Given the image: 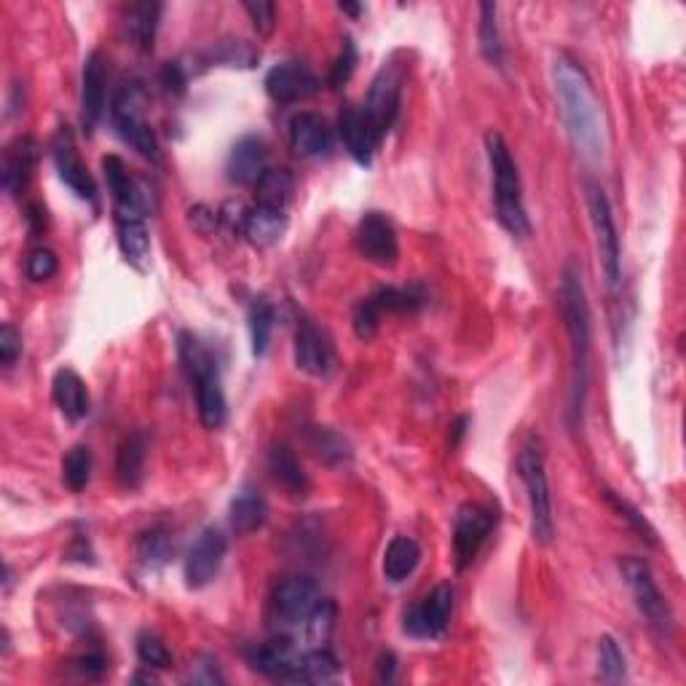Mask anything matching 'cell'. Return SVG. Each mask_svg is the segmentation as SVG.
Returning <instances> with one entry per match:
<instances>
[{
    "mask_svg": "<svg viewBox=\"0 0 686 686\" xmlns=\"http://www.w3.org/2000/svg\"><path fill=\"white\" fill-rule=\"evenodd\" d=\"M188 682L213 686V684H226V676H222L218 663H215L213 657H199L194 665H190Z\"/></svg>",
    "mask_w": 686,
    "mask_h": 686,
    "instance_id": "c3c4849f",
    "label": "cell"
},
{
    "mask_svg": "<svg viewBox=\"0 0 686 686\" xmlns=\"http://www.w3.org/2000/svg\"><path fill=\"white\" fill-rule=\"evenodd\" d=\"M603 497H606V502L611 504V510L617 512V515L622 518V521H625L630 529L635 531V534L641 536V540H646L649 545H657V531H654V525L646 521L644 515H641V510L635 504H630L628 499H622L620 493H614V491H609V488H606L603 491Z\"/></svg>",
    "mask_w": 686,
    "mask_h": 686,
    "instance_id": "60d3db41",
    "label": "cell"
},
{
    "mask_svg": "<svg viewBox=\"0 0 686 686\" xmlns=\"http://www.w3.org/2000/svg\"><path fill=\"white\" fill-rule=\"evenodd\" d=\"M486 156L488 166H491L493 207H497L499 222H502L504 231H510L512 237H529L531 222L523 204L521 175H518V164L512 159L510 145H507L499 132L486 134Z\"/></svg>",
    "mask_w": 686,
    "mask_h": 686,
    "instance_id": "277c9868",
    "label": "cell"
},
{
    "mask_svg": "<svg viewBox=\"0 0 686 686\" xmlns=\"http://www.w3.org/2000/svg\"><path fill=\"white\" fill-rule=\"evenodd\" d=\"M228 553V540L218 525H209L190 545L188 555H185V585L190 590H202L213 582L220 574L222 560Z\"/></svg>",
    "mask_w": 686,
    "mask_h": 686,
    "instance_id": "5bb4252c",
    "label": "cell"
},
{
    "mask_svg": "<svg viewBox=\"0 0 686 686\" xmlns=\"http://www.w3.org/2000/svg\"><path fill=\"white\" fill-rule=\"evenodd\" d=\"M303 652H306V649L295 644L290 635L280 633L276 639L265 641V644L252 646L250 652H247V663H250L252 671L263 673V676L269 678H276V682L298 684Z\"/></svg>",
    "mask_w": 686,
    "mask_h": 686,
    "instance_id": "7c38bea8",
    "label": "cell"
},
{
    "mask_svg": "<svg viewBox=\"0 0 686 686\" xmlns=\"http://www.w3.org/2000/svg\"><path fill=\"white\" fill-rule=\"evenodd\" d=\"M57 269H59V261H57V255L48 250V247H35V250L28 255V263H24V271H28V276L33 282L52 280V276L57 274Z\"/></svg>",
    "mask_w": 686,
    "mask_h": 686,
    "instance_id": "f6af8a7d",
    "label": "cell"
},
{
    "mask_svg": "<svg viewBox=\"0 0 686 686\" xmlns=\"http://www.w3.org/2000/svg\"><path fill=\"white\" fill-rule=\"evenodd\" d=\"M269 170V145L258 134H247V138L237 140L231 148L226 162V177L233 185H252L261 181Z\"/></svg>",
    "mask_w": 686,
    "mask_h": 686,
    "instance_id": "ffe728a7",
    "label": "cell"
},
{
    "mask_svg": "<svg viewBox=\"0 0 686 686\" xmlns=\"http://www.w3.org/2000/svg\"><path fill=\"white\" fill-rule=\"evenodd\" d=\"M110 121H113L116 134L127 145H132L145 162H162V148H159L156 134L148 127L145 116H142V97L134 86H127V89H121L116 95L113 108H110Z\"/></svg>",
    "mask_w": 686,
    "mask_h": 686,
    "instance_id": "30bf717a",
    "label": "cell"
},
{
    "mask_svg": "<svg viewBox=\"0 0 686 686\" xmlns=\"http://www.w3.org/2000/svg\"><path fill=\"white\" fill-rule=\"evenodd\" d=\"M263 86L276 105H293L317 95L319 78L301 62H280L265 73Z\"/></svg>",
    "mask_w": 686,
    "mask_h": 686,
    "instance_id": "e0dca14e",
    "label": "cell"
},
{
    "mask_svg": "<svg viewBox=\"0 0 686 686\" xmlns=\"http://www.w3.org/2000/svg\"><path fill=\"white\" fill-rule=\"evenodd\" d=\"M105 84H108V73H105L102 54L91 52L84 59L81 73V127L86 134H95L105 116Z\"/></svg>",
    "mask_w": 686,
    "mask_h": 686,
    "instance_id": "7402d4cb",
    "label": "cell"
},
{
    "mask_svg": "<svg viewBox=\"0 0 686 686\" xmlns=\"http://www.w3.org/2000/svg\"><path fill=\"white\" fill-rule=\"evenodd\" d=\"M493 512L483 504H461L459 512L454 518V558H456V571H465L467 566H472V560L478 558L480 547L486 545V540L491 536Z\"/></svg>",
    "mask_w": 686,
    "mask_h": 686,
    "instance_id": "8fae6325",
    "label": "cell"
},
{
    "mask_svg": "<svg viewBox=\"0 0 686 686\" xmlns=\"http://www.w3.org/2000/svg\"><path fill=\"white\" fill-rule=\"evenodd\" d=\"M336 614H338L336 603H333L330 598H323L301 628L303 649H323L327 641H330L333 628H336Z\"/></svg>",
    "mask_w": 686,
    "mask_h": 686,
    "instance_id": "e575fe53",
    "label": "cell"
},
{
    "mask_svg": "<svg viewBox=\"0 0 686 686\" xmlns=\"http://www.w3.org/2000/svg\"><path fill=\"white\" fill-rule=\"evenodd\" d=\"M132 684H156V676H151V673H138V676H132Z\"/></svg>",
    "mask_w": 686,
    "mask_h": 686,
    "instance_id": "11a10c76",
    "label": "cell"
},
{
    "mask_svg": "<svg viewBox=\"0 0 686 686\" xmlns=\"http://www.w3.org/2000/svg\"><path fill=\"white\" fill-rule=\"evenodd\" d=\"M381 317H384V314L379 312V306H375L370 295L357 303L355 314H351V327H355L357 338H360V341H370V338L379 333Z\"/></svg>",
    "mask_w": 686,
    "mask_h": 686,
    "instance_id": "b9f144b4",
    "label": "cell"
},
{
    "mask_svg": "<svg viewBox=\"0 0 686 686\" xmlns=\"http://www.w3.org/2000/svg\"><path fill=\"white\" fill-rule=\"evenodd\" d=\"M20 355H22V333L11 323H6L0 327V362H3V368H14Z\"/></svg>",
    "mask_w": 686,
    "mask_h": 686,
    "instance_id": "7dc6e473",
    "label": "cell"
},
{
    "mask_svg": "<svg viewBox=\"0 0 686 686\" xmlns=\"http://www.w3.org/2000/svg\"><path fill=\"white\" fill-rule=\"evenodd\" d=\"M560 317L568 336V360H571V389H568V416L579 426L590 392V355H592V317L582 284V274L568 263L560 276Z\"/></svg>",
    "mask_w": 686,
    "mask_h": 686,
    "instance_id": "7a4b0ae2",
    "label": "cell"
},
{
    "mask_svg": "<svg viewBox=\"0 0 686 686\" xmlns=\"http://www.w3.org/2000/svg\"><path fill=\"white\" fill-rule=\"evenodd\" d=\"M306 448L312 450V456L317 461H323L327 467H338L351 461V445L346 443V437L338 432L327 429V426H308L306 437H303Z\"/></svg>",
    "mask_w": 686,
    "mask_h": 686,
    "instance_id": "4dcf8cb0",
    "label": "cell"
},
{
    "mask_svg": "<svg viewBox=\"0 0 686 686\" xmlns=\"http://www.w3.org/2000/svg\"><path fill=\"white\" fill-rule=\"evenodd\" d=\"M162 86L170 95H183L188 86V70L183 67V62H166L162 67Z\"/></svg>",
    "mask_w": 686,
    "mask_h": 686,
    "instance_id": "681fc988",
    "label": "cell"
},
{
    "mask_svg": "<svg viewBox=\"0 0 686 686\" xmlns=\"http://www.w3.org/2000/svg\"><path fill=\"white\" fill-rule=\"evenodd\" d=\"M52 398L57 403L59 413L70 424L84 422L89 416V389L84 379L70 368H59L52 379Z\"/></svg>",
    "mask_w": 686,
    "mask_h": 686,
    "instance_id": "d4e9b609",
    "label": "cell"
},
{
    "mask_svg": "<svg viewBox=\"0 0 686 686\" xmlns=\"http://www.w3.org/2000/svg\"><path fill=\"white\" fill-rule=\"evenodd\" d=\"M91 467H95V459H91L89 445H73L62 459V483L67 491L81 493L91 480Z\"/></svg>",
    "mask_w": 686,
    "mask_h": 686,
    "instance_id": "d590c367",
    "label": "cell"
},
{
    "mask_svg": "<svg viewBox=\"0 0 686 686\" xmlns=\"http://www.w3.org/2000/svg\"><path fill=\"white\" fill-rule=\"evenodd\" d=\"M338 9L346 11V14H351V17H360L362 11H364L362 6H357V3H341V6H338Z\"/></svg>",
    "mask_w": 686,
    "mask_h": 686,
    "instance_id": "db71d44e",
    "label": "cell"
},
{
    "mask_svg": "<svg viewBox=\"0 0 686 686\" xmlns=\"http://www.w3.org/2000/svg\"><path fill=\"white\" fill-rule=\"evenodd\" d=\"M76 667L86 678H100L105 673V657L102 654H84V657L76 660Z\"/></svg>",
    "mask_w": 686,
    "mask_h": 686,
    "instance_id": "f907efd6",
    "label": "cell"
},
{
    "mask_svg": "<svg viewBox=\"0 0 686 686\" xmlns=\"http://www.w3.org/2000/svg\"><path fill=\"white\" fill-rule=\"evenodd\" d=\"M247 323H250L252 355L263 357L269 351L271 333H274V306L265 298H255L250 303V312H247Z\"/></svg>",
    "mask_w": 686,
    "mask_h": 686,
    "instance_id": "8d00e7d4",
    "label": "cell"
},
{
    "mask_svg": "<svg viewBox=\"0 0 686 686\" xmlns=\"http://www.w3.org/2000/svg\"><path fill=\"white\" fill-rule=\"evenodd\" d=\"M418 560H422V547H418V542L411 540V536H394L384 553V566H381L384 568L386 582L403 585L405 579L416 571Z\"/></svg>",
    "mask_w": 686,
    "mask_h": 686,
    "instance_id": "f546056e",
    "label": "cell"
},
{
    "mask_svg": "<svg viewBox=\"0 0 686 686\" xmlns=\"http://www.w3.org/2000/svg\"><path fill=\"white\" fill-rule=\"evenodd\" d=\"M159 20H162V3H134L129 9V35L140 52H153Z\"/></svg>",
    "mask_w": 686,
    "mask_h": 686,
    "instance_id": "d6a6232c",
    "label": "cell"
},
{
    "mask_svg": "<svg viewBox=\"0 0 686 686\" xmlns=\"http://www.w3.org/2000/svg\"><path fill=\"white\" fill-rule=\"evenodd\" d=\"M587 213H590L592 233H596V250L598 263H601V274L606 287L611 295L620 293L622 284V244L620 231H617L614 213H611L609 196L601 185H590L587 188Z\"/></svg>",
    "mask_w": 686,
    "mask_h": 686,
    "instance_id": "52a82bcc",
    "label": "cell"
},
{
    "mask_svg": "<svg viewBox=\"0 0 686 686\" xmlns=\"http://www.w3.org/2000/svg\"><path fill=\"white\" fill-rule=\"evenodd\" d=\"M269 472L290 497H306L308 478L306 472H303L298 456H295L287 445H274V448L269 450Z\"/></svg>",
    "mask_w": 686,
    "mask_h": 686,
    "instance_id": "f1b7e54d",
    "label": "cell"
},
{
    "mask_svg": "<svg viewBox=\"0 0 686 686\" xmlns=\"http://www.w3.org/2000/svg\"><path fill=\"white\" fill-rule=\"evenodd\" d=\"M116 242H119L123 261L134 271L145 274L151 269V233L145 226V213L116 209Z\"/></svg>",
    "mask_w": 686,
    "mask_h": 686,
    "instance_id": "d6986e66",
    "label": "cell"
},
{
    "mask_svg": "<svg viewBox=\"0 0 686 686\" xmlns=\"http://www.w3.org/2000/svg\"><path fill=\"white\" fill-rule=\"evenodd\" d=\"M242 9L250 17L252 28L258 30L261 35H271L274 33V24H276V6L269 3V0H250V3H242Z\"/></svg>",
    "mask_w": 686,
    "mask_h": 686,
    "instance_id": "bcb514c9",
    "label": "cell"
},
{
    "mask_svg": "<svg viewBox=\"0 0 686 686\" xmlns=\"http://www.w3.org/2000/svg\"><path fill=\"white\" fill-rule=\"evenodd\" d=\"M145 456H148V435L145 432H132L123 437L116 454V478L119 486L127 491L140 488L142 478H145Z\"/></svg>",
    "mask_w": 686,
    "mask_h": 686,
    "instance_id": "83f0119b",
    "label": "cell"
},
{
    "mask_svg": "<svg viewBox=\"0 0 686 686\" xmlns=\"http://www.w3.org/2000/svg\"><path fill=\"white\" fill-rule=\"evenodd\" d=\"M52 159L57 166L59 181L86 204H97V185L95 177L89 175L86 164L81 162L76 151V138H73L70 127H59V132L54 134L52 142Z\"/></svg>",
    "mask_w": 686,
    "mask_h": 686,
    "instance_id": "2e32d148",
    "label": "cell"
},
{
    "mask_svg": "<svg viewBox=\"0 0 686 686\" xmlns=\"http://www.w3.org/2000/svg\"><path fill=\"white\" fill-rule=\"evenodd\" d=\"M620 574L622 579H625L635 606H639L641 617L646 620L649 630H652L660 641H671L673 628H676L673 625V611L671 606H667L663 592H660L657 582H654V574L646 560L628 555V558L620 560Z\"/></svg>",
    "mask_w": 686,
    "mask_h": 686,
    "instance_id": "8992f818",
    "label": "cell"
},
{
    "mask_svg": "<svg viewBox=\"0 0 686 686\" xmlns=\"http://www.w3.org/2000/svg\"><path fill=\"white\" fill-rule=\"evenodd\" d=\"M228 521H231L233 534L239 536H250L261 531L265 521H269V504H265L263 493L252 486L239 488L237 497L231 499Z\"/></svg>",
    "mask_w": 686,
    "mask_h": 686,
    "instance_id": "484cf974",
    "label": "cell"
},
{
    "mask_svg": "<svg viewBox=\"0 0 686 686\" xmlns=\"http://www.w3.org/2000/svg\"><path fill=\"white\" fill-rule=\"evenodd\" d=\"M553 84L566 132L574 148H577V153L585 162H601L606 151L603 110L596 100V91H592V84L582 70V65L566 57V54H558L553 65Z\"/></svg>",
    "mask_w": 686,
    "mask_h": 686,
    "instance_id": "6da1fadb",
    "label": "cell"
},
{
    "mask_svg": "<svg viewBox=\"0 0 686 686\" xmlns=\"http://www.w3.org/2000/svg\"><path fill=\"white\" fill-rule=\"evenodd\" d=\"M35 162H39V142L33 138H17L3 151L0 164V185L9 196H20L33 177Z\"/></svg>",
    "mask_w": 686,
    "mask_h": 686,
    "instance_id": "603a6c76",
    "label": "cell"
},
{
    "mask_svg": "<svg viewBox=\"0 0 686 686\" xmlns=\"http://www.w3.org/2000/svg\"><path fill=\"white\" fill-rule=\"evenodd\" d=\"M480 22H478V43L480 54H483L488 65L502 67L504 65V46H502V33H499L497 22V3H480Z\"/></svg>",
    "mask_w": 686,
    "mask_h": 686,
    "instance_id": "836d02e7",
    "label": "cell"
},
{
    "mask_svg": "<svg viewBox=\"0 0 686 686\" xmlns=\"http://www.w3.org/2000/svg\"><path fill=\"white\" fill-rule=\"evenodd\" d=\"M177 357H181L185 379L190 381L196 392V407H199L204 429H220L228 418V403L215 357L204 349V344L194 333H181V338H177Z\"/></svg>",
    "mask_w": 686,
    "mask_h": 686,
    "instance_id": "3957f363",
    "label": "cell"
},
{
    "mask_svg": "<svg viewBox=\"0 0 686 686\" xmlns=\"http://www.w3.org/2000/svg\"><path fill=\"white\" fill-rule=\"evenodd\" d=\"M287 226H290V220L284 209H271V207H261V204H255V207L244 213L242 233L250 244L271 247L280 242L284 233H287Z\"/></svg>",
    "mask_w": 686,
    "mask_h": 686,
    "instance_id": "4316f807",
    "label": "cell"
},
{
    "mask_svg": "<svg viewBox=\"0 0 686 686\" xmlns=\"http://www.w3.org/2000/svg\"><path fill=\"white\" fill-rule=\"evenodd\" d=\"M295 194V177L287 170H265V175L255 183V202L261 207L271 209H284L287 213V204L293 202Z\"/></svg>",
    "mask_w": 686,
    "mask_h": 686,
    "instance_id": "1f68e13d",
    "label": "cell"
},
{
    "mask_svg": "<svg viewBox=\"0 0 686 686\" xmlns=\"http://www.w3.org/2000/svg\"><path fill=\"white\" fill-rule=\"evenodd\" d=\"M138 657L142 665L159 667V671H166V667L172 665V652L166 649L164 641L153 633L138 635Z\"/></svg>",
    "mask_w": 686,
    "mask_h": 686,
    "instance_id": "7bdbcfd3",
    "label": "cell"
},
{
    "mask_svg": "<svg viewBox=\"0 0 686 686\" xmlns=\"http://www.w3.org/2000/svg\"><path fill=\"white\" fill-rule=\"evenodd\" d=\"M598 676L606 684L628 682V660L611 635H601L598 639Z\"/></svg>",
    "mask_w": 686,
    "mask_h": 686,
    "instance_id": "ab89813d",
    "label": "cell"
},
{
    "mask_svg": "<svg viewBox=\"0 0 686 686\" xmlns=\"http://www.w3.org/2000/svg\"><path fill=\"white\" fill-rule=\"evenodd\" d=\"M338 138H341L346 153L355 159L360 166L373 164V153L379 148L373 129H370L368 119H364L362 108L357 105H344L338 113Z\"/></svg>",
    "mask_w": 686,
    "mask_h": 686,
    "instance_id": "cb8c5ba5",
    "label": "cell"
},
{
    "mask_svg": "<svg viewBox=\"0 0 686 686\" xmlns=\"http://www.w3.org/2000/svg\"><path fill=\"white\" fill-rule=\"evenodd\" d=\"M450 611H454V587L448 582L432 587L429 592L422 598V603L413 606L405 614L403 630L411 639L432 641L440 639L448 628Z\"/></svg>",
    "mask_w": 686,
    "mask_h": 686,
    "instance_id": "4fadbf2b",
    "label": "cell"
},
{
    "mask_svg": "<svg viewBox=\"0 0 686 686\" xmlns=\"http://www.w3.org/2000/svg\"><path fill=\"white\" fill-rule=\"evenodd\" d=\"M323 601L319 585L308 577H290L274 587L269 603V620L276 633L290 635L303 628L317 603Z\"/></svg>",
    "mask_w": 686,
    "mask_h": 686,
    "instance_id": "9c48e42d",
    "label": "cell"
},
{
    "mask_svg": "<svg viewBox=\"0 0 686 686\" xmlns=\"http://www.w3.org/2000/svg\"><path fill=\"white\" fill-rule=\"evenodd\" d=\"M394 665H398V660H394L392 652H384L379 660V678L381 682H392L394 678Z\"/></svg>",
    "mask_w": 686,
    "mask_h": 686,
    "instance_id": "f5cc1de1",
    "label": "cell"
},
{
    "mask_svg": "<svg viewBox=\"0 0 686 686\" xmlns=\"http://www.w3.org/2000/svg\"><path fill=\"white\" fill-rule=\"evenodd\" d=\"M333 140H336V134H333L325 116L303 110V113L293 116V121H290V145L303 159L330 156Z\"/></svg>",
    "mask_w": 686,
    "mask_h": 686,
    "instance_id": "44dd1931",
    "label": "cell"
},
{
    "mask_svg": "<svg viewBox=\"0 0 686 686\" xmlns=\"http://www.w3.org/2000/svg\"><path fill=\"white\" fill-rule=\"evenodd\" d=\"M518 475L525 488V502H529L531 536L540 545H549L555 540V518H553V497H549V480L545 467V445L540 435H529L518 454Z\"/></svg>",
    "mask_w": 686,
    "mask_h": 686,
    "instance_id": "5b68a950",
    "label": "cell"
},
{
    "mask_svg": "<svg viewBox=\"0 0 686 686\" xmlns=\"http://www.w3.org/2000/svg\"><path fill=\"white\" fill-rule=\"evenodd\" d=\"M357 250L368 263L381 265V269H392L400 258V242L398 231H394L392 220L381 213L362 215L357 222Z\"/></svg>",
    "mask_w": 686,
    "mask_h": 686,
    "instance_id": "9a60e30c",
    "label": "cell"
},
{
    "mask_svg": "<svg viewBox=\"0 0 686 686\" xmlns=\"http://www.w3.org/2000/svg\"><path fill=\"white\" fill-rule=\"evenodd\" d=\"M209 57H213V62H218V65L250 70V67H255L258 62H261V52L242 39H226V41H218L213 48H209Z\"/></svg>",
    "mask_w": 686,
    "mask_h": 686,
    "instance_id": "74e56055",
    "label": "cell"
},
{
    "mask_svg": "<svg viewBox=\"0 0 686 686\" xmlns=\"http://www.w3.org/2000/svg\"><path fill=\"white\" fill-rule=\"evenodd\" d=\"M293 360L301 373L314 375V379H323V375L330 373L333 364L330 344H327L325 333L319 330V327L314 325V319H308L306 314H301L298 323H295Z\"/></svg>",
    "mask_w": 686,
    "mask_h": 686,
    "instance_id": "ac0fdd59",
    "label": "cell"
},
{
    "mask_svg": "<svg viewBox=\"0 0 686 686\" xmlns=\"http://www.w3.org/2000/svg\"><path fill=\"white\" fill-rule=\"evenodd\" d=\"M467 426H469L467 416H459L454 424H450V448H459L461 440H465V435H467Z\"/></svg>",
    "mask_w": 686,
    "mask_h": 686,
    "instance_id": "816d5d0a",
    "label": "cell"
},
{
    "mask_svg": "<svg viewBox=\"0 0 686 686\" xmlns=\"http://www.w3.org/2000/svg\"><path fill=\"white\" fill-rule=\"evenodd\" d=\"M172 555V540L170 531L162 529V525H153L148 529L145 534H140L138 540V558L145 568H162Z\"/></svg>",
    "mask_w": 686,
    "mask_h": 686,
    "instance_id": "f35d334b",
    "label": "cell"
},
{
    "mask_svg": "<svg viewBox=\"0 0 686 686\" xmlns=\"http://www.w3.org/2000/svg\"><path fill=\"white\" fill-rule=\"evenodd\" d=\"M357 59H360V57H357V46H355V41L346 39V41H344L341 54H338L336 62H333L330 76H327V84H330V89H341V86L349 84V78L355 76Z\"/></svg>",
    "mask_w": 686,
    "mask_h": 686,
    "instance_id": "ee69618b",
    "label": "cell"
},
{
    "mask_svg": "<svg viewBox=\"0 0 686 686\" xmlns=\"http://www.w3.org/2000/svg\"><path fill=\"white\" fill-rule=\"evenodd\" d=\"M403 84H405V67L400 65L398 57H392L381 65V70L375 73L373 84H370L368 100L362 105V113L368 119L370 129H373L375 140L386 138L389 129L394 127L400 113V100H403Z\"/></svg>",
    "mask_w": 686,
    "mask_h": 686,
    "instance_id": "ba28073f",
    "label": "cell"
}]
</instances>
